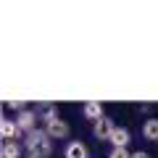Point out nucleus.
<instances>
[{
    "label": "nucleus",
    "instance_id": "nucleus-2",
    "mask_svg": "<svg viewBox=\"0 0 158 158\" xmlns=\"http://www.w3.org/2000/svg\"><path fill=\"white\" fill-rule=\"evenodd\" d=\"M113 129H116V124H113V118H108V116H103L100 121L92 124V135H95L98 140H111Z\"/></svg>",
    "mask_w": 158,
    "mask_h": 158
},
{
    "label": "nucleus",
    "instance_id": "nucleus-11",
    "mask_svg": "<svg viewBox=\"0 0 158 158\" xmlns=\"http://www.w3.org/2000/svg\"><path fill=\"white\" fill-rule=\"evenodd\" d=\"M108 158H132V153L127 150V148H111Z\"/></svg>",
    "mask_w": 158,
    "mask_h": 158
},
{
    "label": "nucleus",
    "instance_id": "nucleus-8",
    "mask_svg": "<svg viewBox=\"0 0 158 158\" xmlns=\"http://www.w3.org/2000/svg\"><path fill=\"white\" fill-rule=\"evenodd\" d=\"M142 137L150 142H158V118H148L142 121Z\"/></svg>",
    "mask_w": 158,
    "mask_h": 158
},
{
    "label": "nucleus",
    "instance_id": "nucleus-1",
    "mask_svg": "<svg viewBox=\"0 0 158 158\" xmlns=\"http://www.w3.org/2000/svg\"><path fill=\"white\" fill-rule=\"evenodd\" d=\"M24 148L29 150L32 158H50L53 156V142H50V135L45 129H34L32 135H27Z\"/></svg>",
    "mask_w": 158,
    "mask_h": 158
},
{
    "label": "nucleus",
    "instance_id": "nucleus-12",
    "mask_svg": "<svg viewBox=\"0 0 158 158\" xmlns=\"http://www.w3.org/2000/svg\"><path fill=\"white\" fill-rule=\"evenodd\" d=\"M53 118H58V108H48V111L42 113V121H45V124H48V121H53Z\"/></svg>",
    "mask_w": 158,
    "mask_h": 158
},
{
    "label": "nucleus",
    "instance_id": "nucleus-4",
    "mask_svg": "<svg viewBox=\"0 0 158 158\" xmlns=\"http://www.w3.org/2000/svg\"><path fill=\"white\" fill-rule=\"evenodd\" d=\"M16 124L21 127L24 135H32V132L37 129V113H34V111H21L16 116Z\"/></svg>",
    "mask_w": 158,
    "mask_h": 158
},
{
    "label": "nucleus",
    "instance_id": "nucleus-7",
    "mask_svg": "<svg viewBox=\"0 0 158 158\" xmlns=\"http://www.w3.org/2000/svg\"><path fill=\"white\" fill-rule=\"evenodd\" d=\"M129 140H132V135H129V129H127V127H116V129H113V135H111V145L113 148H127L129 145Z\"/></svg>",
    "mask_w": 158,
    "mask_h": 158
},
{
    "label": "nucleus",
    "instance_id": "nucleus-3",
    "mask_svg": "<svg viewBox=\"0 0 158 158\" xmlns=\"http://www.w3.org/2000/svg\"><path fill=\"white\" fill-rule=\"evenodd\" d=\"M45 132L50 135V140H63V137H69V124L58 116V118H53V121L45 124Z\"/></svg>",
    "mask_w": 158,
    "mask_h": 158
},
{
    "label": "nucleus",
    "instance_id": "nucleus-10",
    "mask_svg": "<svg viewBox=\"0 0 158 158\" xmlns=\"http://www.w3.org/2000/svg\"><path fill=\"white\" fill-rule=\"evenodd\" d=\"M0 158H21V145H19L16 140H11V142H3Z\"/></svg>",
    "mask_w": 158,
    "mask_h": 158
},
{
    "label": "nucleus",
    "instance_id": "nucleus-9",
    "mask_svg": "<svg viewBox=\"0 0 158 158\" xmlns=\"http://www.w3.org/2000/svg\"><path fill=\"white\" fill-rule=\"evenodd\" d=\"M103 116H106L103 103H87V106H85V118H90L92 124H95V121H100Z\"/></svg>",
    "mask_w": 158,
    "mask_h": 158
},
{
    "label": "nucleus",
    "instance_id": "nucleus-14",
    "mask_svg": "<svg viewBox=\"0 0 158 158\" xmlns=\"http://www.w3.org/2000/svg\"><path fill=\"white\" fill-rule=\"evenodd\" d=\"M29 158H32V156H29Z\"/></svg>",
    "mask_w": 158,
    "mask_h": 158
},
{
    "label": "nucleus",
    "instance_id": "nucleus-13",
    "mask_svg": "<svg viewBox=\"0 0 158 158\" xmlns=\"http://www.w3.org/2000/svg\"><path fill=\"white\" fill-rule=\"evenodd\" d=\"M132 158H150V153H145V150H137V153H132Z\"/></svg>",
    "mask_w": 158,
    "mask_h": 158
},
{
    "label": "nucleus",
    "instance_id": "nucleus-5",
    "mask_svg": "<svg viewBox=\"0 0 158 158\" xmlns=\"http://www.w3.org/2000/svg\"><path fill=\"white\" fill-rule=\"evenodd\" d=\"M0 135H3L6 142H11V140H16V137H21L24 132H21V127H19L13 118H3V121H0Z\"/></svg>",
    "mask_w": 158,
    "mask_h": 158
},
{
    "label": "nucleus",
    "instance_id": "nucleus-6",
    "mask_svg": "<svg viewBox=\"0 0 158 158\" xmlns=\"http://www.w3.org/2000/svg\"><path fill=\"white\" fill-rule=\"evenodd\" d=\"M63 158H90V150L82 140H71L63 150Z\"/></svg>",
    "mask_w": 158,
    "mask_h": 158
}]
</instances>
